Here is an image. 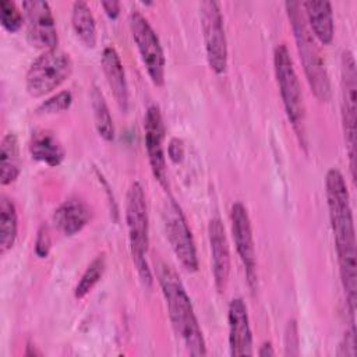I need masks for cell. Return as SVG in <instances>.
<instances>
[{"label":"cell","instance_id":"6da1fadb","mask_svg":"<svg viewBox=\"0 0 357 357\" xmlns=\"http://www.w3.org/2000/svg\"><path fill=\"white\" fill-rule=\"evenodd\" d=\"M325 195L337 254L339 273L346 293L350 315L354 317L357 294L356 230L347 184L343 174L337 169H331L326 173Z\"/></svg>","mask_w":357,"mask_h":357},{"label":"cell","instance_id":"7a4b0ae2","mask_svg":"<svg viewBox=\"0 0 357 357\" xmlns=\"http://www.w3.org/2000/svg\"><path fill=\"white\" fill-rule=\"evenodd\" d=\"M156 276L167 305L169 318L176 335L184 343L191 356H205L206 344L194 312L191 300L180 280L177 272L167 264L156 266Z\"/></svg>","mask_w":357,"mask_h":357},{"label":"cell","instance_id":"3957f363","mask_svg":"<svg viewBox=\"0 0 357 357\" xmlns=\"http://www.w3.org/2000/svg\"><path fill=\"white\" fill-rule=\"evenodd\" d=\"M284 7L291 25L296 47L303 64L307 82L315 98L319 102L326 103L331 100L332 96L331 79L321 49L317 43L315 36L307 25L304 13L301 11V3L286 1Z\"/></svg>","mask_w":357,"mask_h":357},{"label":"cell","instance_id":"277c9868","mask_svg":"<svg viewBox=\"0 0 357 357\" xmlns=\"http://www.w3.org/2000/svg\"><path fill=\"white\" fill-rule=\"evenodd\" d=\"M126 222L130 250L137 273L145 287L152 286V273L146 261L149 248V219L146 198L142 185L134 181L126 197Z\"/></svg>","mask_w":357,"mask_h":357},{"label":"cell","instance_id":"5b68a950","mask_svg":"<svg viewBox=\"0 0 357 357\" xmlns=\"http://www.w3.org/2000/svg\"><path fill=\"white\" fill-rule=\"evenodd\" d=\"M273 70L287 119L293 127V131L296 132L300 146L305 148V103L298 75L296 73L289 49L284 43H280L275 47Z\"/></svg>","mask_w":357,"mask_h":357},{"label":"cell","instance_id":"8992f818","mask_svg":"<svg viewBox=\"0 0 357 357\" xmlns=\"http://www.w3.org/2000/svg\"><path fill=\"white\" fill-rule=\"evenodd\" d=\"M73 73V61L68 53L56 49L45 50L29 66L25 77L26 91L33 98L47 95L60 86Z\"/></svg>","mask_w":357,"mask_h":357},{"label":"cell","instance_id":"52a82bcc","mask_svg":"<svg viewBox=\"0 0 357 357\" xmlns=\"http://www.w3.org/2000/svg\"><path fill=\"white\" fill-rule=\"evenodd\" d=\"M356 59L350 50L342 53L340 64V109L350 160L351 177L356 178V132H357V68Z\"/></svg>","mask_w":357,"mask_h":357},{"label":"cell","instance_id":"ba28073f","mask_svg":"<svg viewBox=\"0 0 357 357\" xmlns=\"http://www.w3.org/2000/svg\"><path fill=\"white\" fill-rule=\"evenodd\" d=\"M162 220L166 237L176 258L180 261L185 271L197 272L198 255L195 241L181 206L173 198L165 201L162 209Z\"/></svg>","mask_w":357,"mask_h":357},{"label":"cell","instance_id":"9c48e42d","mask_svg":"<svg viewBox=\"0 0 357 357\" xmlns=\"http://www.w3.org/2000/svg\"><path fill=\"white\" fill-rule=\"evenodd\" d=\"M198 10L208 66L215 74H223L227 68V40L220 6L205 0L198 4Z\"/></svg>","mask_w":357,"mask_h":357},{"label":"cell","instance_id":"30bf717a","mask_svg":"<svg viewBox=\"0 0 357 357\" xmlns=\"http://www.w3.org/2000/svg\"><path fill=\"white\" fill-rule=\"evenodd\" d=\"M130 29L146 73L156 86L165 82V54L160 40L149 21L137 10L130 13Z\"/></svg>","mask_w":357,"mask_h":357},{"label":"cell","instance_id":"8fae6325","mask_svg":"<svg viewBox=\"0 0 357 357\" xmlns=\"http://www.w3.org/2000/svg\"><path fill=\"white\" fill-rule=\"evenodd\" d=\"M22 10L25 13L29 43L43 50L56 49L59 38L56 21L49 3L42 0L22 1Z\"/></svg>","mask_w":357,"mask_h":357},{"label":"cell","instance_id":"7c38bea8","mask_svg":"<svg viewBox=\"0 0 357 357\" xmlns=\"http://www.w3.org/2000/svg\"><path fill=\"white\" fill-rule=\"evenodd\" d=\"M231 234L237 254L243 262L247 280L254 289L257 282V259H255V244L252 236V226L247 212V208L241 202H234L230 211Z\"/></svg>","mask_w":357,"mask_h":357},{"label":"cell","instance_id":"4fadbf2b","mask_svg":"<svg viewBox=\"0 0 357 357\" xmlns=\"http://www.w3.org/2000/svg\"><path fill=\"white\" fill-rule=\"evenodd\" d=\"M144 131H145V148H146L152 174L163 188H167L166 158H165V149H163L165 124H163L160 109L156 105H152L146 109L145 120H144Z\"/></svg>","mask_w":357,"mask_h":357},{"label":"cell","instance_id":"5bb4252c","mask_svg":"<svg viewBox=\"0 0 357 357\" xmlns=\"http://www.w3.org/2000/svg\"><path fill=\"white\" fill-rule=\"evenodd\" d=\"M229 321V347L230 356H252V332L247 305L243 298H233L227 311Z\"/></svg>","mask_w":357,"mask_h":357},{"label":"cell","instance_id":"9a60e30c","mask_svg":"<svg viewBox=\"0 0 357 357\" xmlns=\"http://www.w3.org/2000/svg\"><path fill=\"white\" fill-rule=\"evenodd\" d=\"M208 236L211 245L212 272L215 286L219 293H223L230 275V250L225 231V226L219 218L211 219L208 225Z\"/></svg>","mask_w":357,"mask_h":357},{"label":"cell","instance_id":"2e32d148","mask_svg":"<svg viewBox=\"0 0 357 357\" xmlns=\"http://www.w3.org/2000/svg\"><path fill=\"white\" fill-rule=\"evenodd\" d=\"M102 70L106 77L107 85L112 89L114 100L119 109L126 113L128 110V84L126 79V71L117 50L113 46H107L102 53Z\"/></svg>","mask_w":357,"mask_h":357},{"label":"cell","instance_id":"e0dca14e","mask_svg":"<svg viewBox=\"0 0 357 357\" xmlns=\"http://www.w3.org/2000/svg\"><path fill=\"white\" fill-rule=\"evenodd\" d=\"M301 8H304L307 25L315 39L322 45H329L335 33L332 4L325 0H308L301 3Z\"/></svg>","mask_w":357,"mask_h":357},{"label":"cell","instance_id":"ac0fdd59","mask_svg":"<svg viewBox=\"0 0 357 357\" xmlns=\"http://www.w3.org/2000/svg\"><path fill=\"white\" fill-rule=\"evenodd\" d=\"M89 219L91 211L88 205L78 198L64 201L53 213V223L64 236L77 234L88 225Z\"/></svg>","mask_w":357,"mask_h":357},{"label":"cell","instance_id":"d6986e66","mask_svg":"<svg viewBox=\"0 0 357 357\" xmlns=\"http://www.w3.org/2000/svg\"><path fill=\"white\" fill-rule=\"evenodd\" d=\"M28 148L32 159L42 162L50 167L59 166L66 156V151L59 138L47 130H39L32 132Z\"/></svg>","mask_w":357,"mask_h":357},{"label":"cell","instance_id":"ffe728a7","mask_svg":"<svg viewBox=\"0 0 357 357\" xmlns=\"http://www.w3.org/2000/svg\"><path fill=\"white\" fill-rule=\"evenodd\" d=\"M0 167H1V184L8 185L14 183L21 172L20 146L15 134L8 132L3 137L0 145Z\"/></svg>","mask_w":357,"mask_h":357},{"label":"cell","instance_id":"44dd1931","mask_svg":"<svg viewBox=\"0 0 357 357\" xmlns=\"http://www.w3.org/2000/svg\"><path fill=\"white\" fill-rule=\"evenodd\" d=\"M71 25L75 35L86 47L96 45V22L89 6L85 1H75L71 11Z\"/></svg>","mask_w":357,"mask_h":357},{"label":"cell","instance_id":"7402d4cb","mask_svg":"<svg viewBox=\"0 0 357 357\" xmlns=\"http://www.w3.org/2000/svg\"><path fill=\"white\" fill-rule=\"evenodd\" d=\"M18 233V215L14 202L1 195L0 201V254L4 255L15 243Z\"/></svg>","mask_w":357,"mask_h":357},{"label":"cell","instance_id":"603a6c76","mask_svg":"<svg viewBox=\"0 0 357 357\" xmlns=\"http://www.w3.org/2000/svg\"><path fill=\"white\" fill-rule=\"evenodd\" d=\"M91 105L93 112V120L95 127L105 141H113L114 139V124L112 114L109 112V106L106 103V99L102 93V91L98 86H93L91 91Z\"/></svg>","mask_w":357,"mask_h":357},{"label":"cell","instance_id":"cb8c5ba5","mask_svg":"<svg viewBox=\"0 0 357 357\" xmlns=\"http://www.w3.org/2000/svg\"><path fill=\"white\" fill-rule=\"evenodd\" d=\"M105 271H106V257L102 252L92 259V262L88 265V268L82 273L79 282L77 283V286L74 289V297L84 298L96 286V283L102 279Z\"/></svg>","mask_w":357,"mask_h":357},{"label":"cell","instance_id":"d4e9b609","mask_svg":"<svg viewBox=\"0 0 357 357\" xmlns=\"http://www.w3.org/2000/svg\"><path fill=\"white\" fill-rule=\"evenodd\" d=\"M24 17L14 1L1 0L0 1V22L3 28L11 33L17 32L22 26Z\"/></svg>","mask_w":357,"mask_h":357},{"label":"cell","instance_id":"484cf974","mask_svg":"<svg viewBox=\"0 0 357 357\" xmlns=\"http://www.w3.org/2000/svg\"><path fill=\"white\" fill-rule=\"evenodd\" d=\"M73 103V95L70 91H61L56 95H53L52 98L46 99L45 102H42L39 105V107L36 109L38 114H56V113H61L67 109H70Z\"/></svg>","mask_w":357,"mask_h":357},{"label":"cell","instance_id":"4316f807","mask_svg":"<svg viewBox=\"0 0 357 357\" xmlns=\"http://www.w3.org/2000/svg\"><path fill=\"white\" fill-rule=\"evenodd\" d=\"M300 337H298V328L294 319H290L284 329V354L286 356H298L300 350Z\"/></svg>","mask_w":357,"mask_h":357},{"label":"cell","instance_id":"83f0119b","mask_svg":"<svg viewBox=\"0 0 357 357\" xmlns=\"http://www.w3.org/2000/svg\"><path fill=\"white\" fill-rule=\"evenodd\" d=\"M52 248V240H50V233L47 225H40L36 240H35V254L38 258H46L50 252Z\"/></svg>","mask_w":357,"mask_h":357},{"label":"cell","instance_id":"f1b7e54d","mask_svg":"<svg viewBox=\"0 0 357 357\" xmlns=\"http://www.w3.org/2000/svg\"><path fill=\"white\" fill-rule=\"evenodd\" d=\"M184 153H185V148H184V142L180 138H172L169 145H167V155L169 159L173 163H180L184 159Z\"/></svg>","mask_w":357,"mask_h":357},{"label":"cell","instance_id":"f546056e","mask_svg":"<svg viewBox=\"0 0 357 357\" xmlns=\"http://www.w3.org/2000/svg\"><path fill=\"white\" fill-rule=\"evenodd\" d=\"M102 7L109 18L116 20L120 14V3L119 1H103Z\"/></svg>","mask_w":357,"mask_h":357},{"label":"cell","instance_id":"4dcf8cb0","mask_svg":"<svg viewBox=\"0 0 357 357\" xmlns=\"http://www.w3.org/2000/svg\"><path fill=\"white\" fill-rule=\"evenodd\" d=\"M258 354L261 356V357H268V356H275V350H273V347H272V344L269 343V342H265L261 347H259V350H258Z\"/></svg>","mask_w":357,"mask_h":357},{"label":"cell","instance_id":"1f68e13d","mask_svg":"<svg viewBox=\"0 0 357 357\" xmlns=\"http://www.w3.org/2000/svg\"><path fill=\"white\" fill-rule=\"evenodd\" d=\"M42 353L40 351H38L31 343H28L26 344V350H25V356H40Z\"/></svg>","mask_w":357,"mask_h":357}]
</instances>
